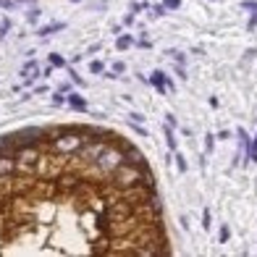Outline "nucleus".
Segmentation results:
<instances>
[{
    "label": "nucleus",
    "mask_w": 257,
    "mask_h": 257,
    "mask_svg": "<svg viewBox=\"0 0 257 257\" xmlns=\"http://www.w3.org/2000/svg\"><path fill=\"white\" fill-rule=\"evenodd\" d=\"M115 139V137H113ZM111 139V145L105 147V150L100 152L97 158H95V168H97L102 176H108V173H113L115 168H118L121 163L126 160V145H121V142H113Z\"/></svg>",
    "instance_id": "f257e3e1"
},
{
    "label": "nucleus",
    "mask_w": 257,
    "mask_h": 257,
    "mask_svg": "<svg viewBox=\"0 0 257 257\" xmlns=\"http://www.w3.org/2000/svg\"><path fill=\"white\" fill-rule=\"evenodd\" d=\"M8 139H11V145L16 147H27V145H48V128H42V126H27V128H21V131H16V134H8Z\"/></svg>",
    "instance_id": "f03ea898"
},
{
    "label": "nucleus",
    "mask_w": 257,
    "mask_h": 257,
    "mask_svg": "<svg viewBox=\"0 0 257 257\" xmlns=\"http://www.w3.org/2000/svg\"><path fill=\"white\" fill-rule=\"evenodd\" d=\"M14 173H16V152L0 155V181H3V178H11Z\"/></svg>",
    "instance_id": "7ed1b4c3"
},
{
    "label": "nucleus",
    "mask_w": 257,
    "mask_h": 257,
    "mask_svg": "<svg viewBox=\"0 0 257 257\" xmlns=\"http://www.w3.org/2000/svg\"><path fill=\"white\" fill-rule=\"evenodd\" d=\"M236 137H239V152L234 158V165H244V155H247V147H249V134L239 126L236 128Z\"/></svg>",
    "instance_id": "20e7f679"
},
{
    "label": "nucleus",
    "mask_w": 257,
    "mask_h": 257,
    "mask_svg": "<svg viewBox=\"0 0 257 257\" xmlns=\"http://www.w3.org/2000/svg\"><path fill=\"white\" fill-rule=\"evenodd\" d=\"M66 102L74 108V111H87V100L81 97L79 92H68V95H66Z\"/></svg>",
    "instance_id": "39448f33"
},
{
    "label": "nucleus",
    "mask_w": 257,
    "mask_h": 257,
    "mask_svg": "<svg viewBox=\"0 0 257 257\" xmlns=\"http://www.w3.org/2000/svg\"><path fill=\"white\" fill-rule=\"evenodd\" d=\"M37 74H40V66H37L34 61H29V63H24V68H21V76L27 81H34L37 79Z\"/></svg>",
    "instance_id": "423d86ee"
},
{
    "label": "nucleus",
    "mask_w": 257,
    "mask_h": 257,
    "mask_svg": "<svg viewBox=\"0 0 257 257\" xmlns=\"http://www.w3.org/2000/svg\"><path fill=\"white\" fill-rule=\"evenodd\" d=\"M150 84L155 87L160 95H165V74H163V71H155V74L150 76Z\"/></svg>",
    "instance_id": "0eeeda50"
},
{
    "label": "nucleus",
    "mask_w": 257,
    "mask_h": 257,
    "mask_svg": "<svg viewBox=\"0 0 257 257\" xmlns=\"http://www.w3.org/2000/svg\"><path fill=\"white\" fill-rule=\"evenodd\" d=\"M163 134H165V145H168V150H171V152H176L178 142H176V134H173V126H168V124H165Z\"/></svg>",
    "instance_id": "6e6552de"
},
{
    "label": "nucleus",
    "mask_w": 257,
    "mask_h": 257,
    "mask_svg": "<svg viewBox=\"0 0 257 257\" xmlns=\"http://www.w3.org/2000/svg\"><path fill=\"white\" fill-rule=\"evenodd\" d=\"M61 29H66V24L63 21H53V24H48V27H42L37 34L40 37H48V34H53V32H61Z\"/></svg>",
    "instance_id": "1a4fd4ad"
},
{
    "label": "nucleus",
    "mask_w": 257,
    "mask_h": 257,
    "mask_svg": "<svg viewBox=\"0 0 257 257\" xmlns=\"http://www.w3.org/2000/svg\"><path fill=\"white\" fill-rule=\"evenodd\" d=\"M48 61H50V66H53V68H66V66H68L66 58H63L61 53H50V55H48Z\"/></svg>",
    "instance_id": "9d476101"
},
{
    "label": "nucleus",
    "mask_w": 257,
    "mask_h": 257,
    "mask_svg": "<svg viewBox=\"0 0 257 257\" xmlns=\"http://www.w3.org/2000/svg\"><path fill=\"white\" fill-rule=\"evenodd\" d=\"M131 45H134V37L131 34H121L118 40H115V48H118V50H128Z\"/></svg>",
    "instance_id": "9b49d317"
},
{
    "label": "nucleus",
    "mask_w": 257,
    "mask_h": 257,
    "mask_svg": "<svg viewBox=\"0 0 257 257\" xmlns=\"http://www.w3.org/2000/svg\"><path fill=\"white\" fill-rule=\"evenodd\" d=\"M173 160H176V168L181 171V173H186V168H189V165H186V158L178 155V152H173Z\"/></svg>",
    "instance_id": "f8f14e48"
},
{
    "label": "nucleus",
    "mask_w": 257,
    "mask_h": 257,
    "mask_svg": "<svg viewBox=\"0 0 257 257\" xmlns=\"http://www.w3.org/2000/svg\"><path fill=\"white\" fill-rule=\"evenodd\" d=\"M89 74H105V63H102V61H92V63H89Z\"/></svg>",
    "instance_id": "ddd939ff"
},
{
    "label": "nucleus",
    "mask_w": 257,
    "mask_h": 257,
    "mask_svg": "<svg viewBox=\"0 0 257 257\" xmlns=\"http://www.w3.org/2000/svg\"><path fill=\"white\" fill-rule=\"evenodd\" d=\"M228 236H231V228H228V226H221V231H218V241L226 244V241H228Z\"/></svg>",
    "instance_id": "4468645a"
},
{
    "label": "nucleus",
    "mask_w": 257,
    "mask_h": 257,
    "mask_svg": "<svg viewBox=\"0 0 257 257\" xmlns=\"http://www.w3.org/2000/svg\"><path fill=\"white\" fill-rule=\"evenodd\" d=\"M241 8H244V11H252V14H257V0H241Z\"/></svg>",
    "instance_id": "2eb2a0df"
},
{
    "label": "nucleus",
    "mask_w": 257,
    "mask_h": 257,
    "mask_svg": "<svg viewBox=\"0 0 257 257\" xmlns=\"http://www.w3.org/2000/svg\"><path fill=\"white\" fill-rule=\"evenodd\" d=\"M210 221H213V218H210V210L205 208V213H202V228H205V231H210V226H213Z\"/></svg>",
    "instance_id": "dca6fc26"
},
{
    "label": "nucleus",
    "mask_w": 257,
    "mask_h": 257,
    "mask_svg": "<svg viewBox=\"0 0 257 257\" xmlns=\"http://www.w3.org/2000/svg\"><path fill=\"white\" fill-rule=\"evenodd\" d=\"M40 14H42L40 8H32L29 16H27V21H29V24H37V21H40Z\"/></svg>",
    "instance_id": "f3484780"
},
{
    "label": "nucleus",
    "mask_w": 257,
    "mask_h": 257,
    "mask_svg": "<svg viewBox=\"0 0 257 257\" xmlns=\"http://www.w3.org/2000/svg\"><path fill=\"white\" fill-rule=\"evenodd\" d=\"M8 32H11V21H8V18H3V21H0V40H3Z\"/></svg>",
    "instance_id": "a211bd4d"
},
{
    "label": "nucleus",
    "mask_w": 257,
    "mask_h": 257,
    "mask_svg": "<svg viewBox=\"0 0 257 257\" xmlns=\"http://www.w3.org/2000/svg\"><path fill=\"white\" fill-rule=\"evenodd\" d=\"M163 5H165V8H171V11H178V8H181V0H163Z\"/></svg>",
    "instance_id": "6ab92c4d"
},
{
    "label": "nucleus",
    "mask_w": 257,
    "mask_h": 257,
    "mask_svg": "<svg viewBox=\"0 0 257 257\" xmlns=\"http://www.w3.org/2000/svg\"><path fill=\"white\" fill-rule=\"evenodd\" d=\"M128 118H131V124H142L145 115H142V113H137V111H131V113H128Z\"/></svg>",
    "instance_id": "aec40b11"
},
{
    "label": "nucleus",
    "mask_w": 257,
    "mask_h": 257,
    "mask_svg": "<svg viewBox=\"0 0 257 257\" xmlns=\"http://www.w3.org/2000/svg\"><path fill=\"white\" fill-rule=\"evenodd\" d=\"M213 147H215V137H213V134H208V137H205V150H213Z\"/></svg>",
    "instance_id": "412c9836"
},
{
    "label": "nucleus",
    "mask_w": 257,
    "mask_h": 257,
    "mask_svg": "<svg viewBox=\"0 0 257 257\" xmlns=\"http://www.w3.org/2000/svg\"><path fill=\"white\" fill-rule=\"evenodd\" d=\"M0 8H5V11H14V8H16V0H0Z\"/></svg>",
    "instance_id": "4be33fe9"
},
{
    "label": "nucleus",
    "mask_w": 257,
    "mask_h": 257,
    "mask_svg": "<svg viewBox=\"0 0 257 257\" xmlns=\"http://www.w3.org/2000/svg\"><path fill=\"white\" fill-rule=\"evenodd\" d=\"M160 16H165V5H155L152 8V18H160Z\"/></svg>",
    "instance_id": "5701e85b"
},
{
    "label": "nucleus",
    "mask_w": 257,
    "mask_h": 257,
    "mask_svg": "<svg viewBox=\"0 0 257 257\" xmlns=\"http://www.w3.org/2000/svg\"><path fill=\"white\" fill-rule=\"evenodd\" d=\"M66 97H63V92H53V105H63Z\"/></svg>",
    "instance_id": "b1692460"
},
{
    "label": "nucleus",
    "mask_w": 257,
    "mask_h": 257,
    "mask_svg": "<svg viewBox=\"0 0 257 257\" xmlns=\"http://www.w3.org/2000/svg\"><path fill=\"white\" fill-rule=\"evenodd\" d=\"M165 124L176 128V124H178V121H176V115H173V113H165Z\"/></svg>",
    "instance_id": "393cba45"
},
{
    "label": "nucleus",
    "mask_w": 257,
    "mask_h": 257,
    "mask_svg": "<svg viewBox=\"0 0 257 257\" xmlns=\"http://www.w3.org/2000/svg\"><path fill=\"white\" fill-rule=\"evenodd\" d=\"M247 29H249V32H255V29H257V14H255V16L247 21Z\"/></svg>",
    "instance_id": "a878e982"
},
{
    "label": "nucleus",
    "mask_w": 257,
    "mask_h": 257,
    "mask_svg": "<svg viewBox=\"0 0 257 257\" xmlns=\"http://www.w3.org/2000/svg\"><path fill=\"white\" fill-rule=\"evenodd\" d=\"M165 89H171V92H173V89H176V84H173V79H171L168 74H165Z\"/></svg>",
    "instance_id": "bb28decb"
},
{
    "label": "nucleus",
    "mask_w": 257,
    "mask_h": 257,
    "mask_svg": "<svg viewBox=\"0 0 257 257\" xmlns=\"http://www.w3.org/2000/svg\"><path fill=\"white\" fill-rule=\"evenodd\" d=\"M113 71H115V74H124L126 66H124V63H113Z\"/></svg>",
    "instance_id": "cd10ccee"
},
{
    "label": "nucleus",
    "mask_w": 257,
    "mask_h": 257,
    "mask_svg": "<svg viewBox=\"0 0 257 257\" xmlns=\"http://www.w3.org/2000/svg\"><path fill=\"white\" fill-rule=\"evenodd\" d=\"M100 48H102V45H100V42H95V45H89V48H87V53H97Z\"/></svg>",
    "instance_id": "c85d7f7f"
},
{
    "label": "nucleus",
    "mask_w": 257,
    "mask_h": 257,
    "mask_svg": "<svg viewBox=\"0 0 257 257\" xmlns=\"http://www.w3.org/2000/svg\"><path fill=\"white\" fill-rule=\"evenodd\" d=\"M124 24H126V27H131V24H134V16H131V14H126V18H124Z\"/></svg>",
    "instance_id": "c756f323"
},
{
    "label": "nucleus",
    "mask_w": 257,
    "mask_h": 257,
    "mask_svg": "<svg viewBox=\"0 0 257 257\" xmlns=\"http://www.w3.org/2000/svg\"><path fill=\"white\" fill-rule=\"evenodd\" d=\"M71 3H81V0H71Z\"/></svg>",
    "instance_id": "7c9ffc66"
}]
</instances>
